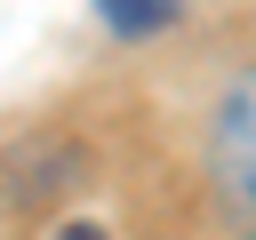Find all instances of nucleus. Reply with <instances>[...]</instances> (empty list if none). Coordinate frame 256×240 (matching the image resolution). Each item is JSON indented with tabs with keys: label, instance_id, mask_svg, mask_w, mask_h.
Returning a JSON list of instances; mask_svg holds the SVG:
<instances>
[{
	"label": "nucleus",
	"instance_id": "obj_2",
	"mask_svg": "<svg viewBox=\"0 0 256 240\" xmlns=\"http://www.w3.org/2000/svg\"><path fill=\"white\" fill-rule=\"evenodd\" d=\"M96 16H104L120 40H144V32H168V24H176V0H96Z\"/></svg>",
	"mask_w": 256,
	"mask_h": 240
},
{
	"label": "nucleus",
	"instance_id": "obj_1",
	"mask_svg": "<svg viewBox=\"0 0 256 240\" xmlns=\"http://www.w3.org/2000/svg\"><path fill=\"white\" fill-rule=\"evenodd\" d=\"M208 184L240 232H256V80H240L208 136Z\"/></svg>",
	"mask_w": 256,
	"mask_h": 240
}]
</instances>
